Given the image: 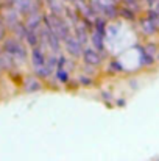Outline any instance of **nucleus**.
<instances>
[{
	"mask_svg": "<svg viewBox=\"0 0 159 161\" xmlns=\"http://www.w3.org/2000/svg\"><path fill=\"white\" fill-rule=\"evenodd\" d=\"M81 63L91 67H97L102 69L106 63V58L100 53L97 49H94L92 46H86L83 49V55H81Z\"/></svg>",
	"mask_w": 159,
	"mask_h": 161,
	"instance_id": "1",
	"label": "nucleus"
},
{
	"mask_svg": "<svg viewBox=\"0 0 159 161\" xmlns=\"http://www.w3.org/2000/svg\"><path fill=\"white\" fill-rule=\"evenodd\" d=\"M47 49L42 47L41 44L30 49V61L33 66V72H38L44 67H47Z\"/></svg>",
	"mask_w": 159,
	"mask_h": 161,
	"instance_id": "2",
	"label": "nucleus"
},
{
	"mask_svg": "<svg viewBox=\"0 0 159 161\" xmlns=\"http://www.w3.org/2000/svg\"><path fill=\"white\" fill-rule=\"evenodd\" d=\"M137 25H139V30L140 33L145 36V38H155L159 35V27L156 25V22L148 17L147 14H140L139 19H137Z\"/></svg>",
	"mask_w": 159,
	"mask_h": 161,
	"instance_id": "3",
	"label": "nucleus"
},
{
	"mask_svg": "<svg viewBox=\"0 0 159 161\" xmlns=\"http://www.w3.org/2000/svg\"><path fill=\"white\" fill-rule=\"evenodd\" d=\"M62 49H64V52L69 55L70 58H73V59H81V55H83V46L78 42V39L73 36V33L69 36V38H66L64 41H62Z\"/></svg>",
	"mask_w": 159,
	"mask_h": 161,
	"instance_id": "4",
	"label": "nucleus"
},
{
	"mask_svg": "<svg viewBox=\"0 0 159 161\" xmlns=\"http://www.w3.org/2000/svg\"><path fill=\"white\" fill-rule=\"evenodd\" d=\"M22 88H24V91H25L27 94L39 92V91H42V89L45 88V81L41 80L38 75L31 74V75L24 77V80H22Z\"/></svg>",
	"mask_w": 159,
	"mask_h": 161,
	"instance_id": "5",
	"label": "nucleus"
},
{
	"mask_svg": "<svg viewBox=\"0 0 159 161\" xmlns=\"http://www.w3.org/2000/svg\"><path fill=\"white\" fill-rule=\"evenodd\" d=\"M105 36L103 35H100L98 31H95V30H91V36H89V46H92L94 49H97L100 53L105 56L106 59H108V56H106V42H105Z\"/></svg>",
	"mask_w": 159,
	"mask_h": 161,
	"instance_id": "6",
	"label": "nucleus"
},
{
	"mask_svg": "<svg viewBox=\"0 0 159 161\" xmlns=\"http://www.w3.org/2000/svg\"><path fill=\"white\" fill-rule=\"evenodd\" d=\"M140 13H137L136 9L130 8V6H125V5H120L119 6V17L126 20V22H131V24H136L137 19H139Z\"/></svg>",
	"mask_w": 159,
	"mask_h": 161,
	"instance_id": "7",
	"label": "nucleus"
},
{
	"mask_svg": "<svg viewBox=\"0 0 159 161\" xmlns=\"http://www.w3.org/2000/svg\"><path fill=\"white\" fill-rule=\"evenodd\" d=\"M105 67H106V72L111 74V75H119V74H123L126 72L125 66L122 64V61H119L117 58H111L105 63Z\"/></svg>",
	"mask_w": 159,
	"mask_h": 161,
	"instance_id": "8",
	"label": "nucleus"
},
{
	"mask_svg": "<svg viewBox=\"0 0 159 161\" xmlns=\"http://www.w3.org/2000/svg\"><path fill=\"white\" fill-rule=\"evenodd\" d=\"M47 8L49 13L56 17H64V11H66V5L62 3V0H47Z\"/></svg>",
	"mask_w": 159,
	"mask_h": 161,
	"instance_id": "9",
	"label": "nucleus"
},
{
	"mask_svg": "<svg viewBox=\"0 0 159 161\" xmlns=\"http://www.w3.org/2000/svg\"><path fill=\"white\" fill-rule=\"evenodd\" d=\"M53 77L58 80V83L64 88L69 81H70V78H72V72L67 69V67H56L55 69V72H53Z\"/></svg>",
	"mask_w": 159,
	"mask_h": 161,
	"instance_id": "10",
	"label": "nucleus"
},
{
	"mask_svg": "<svg viewBox=\"0 0 159 161\" xmlns=\"http://www.w3.org/2000/svg\"><path fill=\"white\" fill-rule=\"evenodd\" d=\"M137 49H139V66L140 67H153L156 64V58L147 53L142 49V46H139Z\"/></svg>",
	"mask_w": 159,
	"mask_h": 161,
	"instance_id": "11",
	"label": "nucleus"
},
{
	"mask_svg": "<svg viewBox=\"0 0 159 161\" xmlns=\"http://www.w3.org/2000/svg\"><path fill=\"white\" fill-rule=\"evenodd\" d=\"M24 41H25L27 47H30V49H33V47L39 46V44H41L39 31H38V30H28V28H27V33H25Z\"/></svg>",
	"mask_w": 159,
	"mask_h": 161,
	"instance_id": "12",
	"label": "nucleus"
},
{
	"mask_svg": "<svg viewBox=\"0 0 159 161\" xmlns=\"http://www.w3.org/2000/svg\"><path fill=\"white\" fill-rule=\"evenodd\" d=\"M77 80H78L80 88H92V86H95V83H97L95 77H92V75H89V74H84V72L78 74V75H77Z\"/></svg>",
	"mask_w": 159,
	"mask_h": 161,
	"instance_id": "13",
	"label": "nucleus"
},
{
	"mask_svg": "<svg viewBox=\"0 0 159 161\" xmlns=\"http://www.w3.org/2000/svg\"><path fill=\"white\" fill-rule=\"evenodd\" d=\"M142 49L148 55H151V56L156 58V55L159 52V42H156V41H147V42L142 44Z\"/></svg>",
	"mask_w": 159,
	"mask_h": 161,
	"instance_id": "14",
	"label": "nucleus"
},
{
	"mask_svg": "<svg viewBox=\"0 0 159 161\" xmlns=\"http://www.w3.org/2000/svg\"><path fill=\"white\" fill-rule=\"evenodd\" d=\"M64 88H67V89H73V91H77V89H80V85H78V80H77V77L73 78H70V81L64 86Z\"/></svg>",
	"mask_w": 159,
	"mask_h": 161,
	"instance_id": "15",
	"label": "nucleus"
},
{
	"mask_svg": "<svg viewBox=\"0 0 159 161\" xmlns=\"http://www.w3.org/2000/svg\"><path fill=\"white\" fill-rule=\"evenodd\" d=\"M100 97H102V99H105L106 103H109V102L112 100V94H111V92L108 94V91H102V92H100Z\"/></svg>",
	"mask_w": 159,
	"mask_h": 161,
	"instance_id": "16",
	"label": "nucleus"
},
{
	"mask_svg": "<svg viewBox=\"0 0 159 161\" xmlns=\"http://www.w3.org/2000/svg\"><path fill=\"white\" fill-rule=\"evenodd\" d=\"M117 107H125V100H117Z\"/></svg>",
	"mask_w": 159,
	"mask_h": 161,
	"instance_id": "17",
	"label": "nucleus"
},
{
	"mask_svg": "<svg viewBox=\"0 0 159 161\" xmlns=\"http://www.w3.org/2000/svg\"><path fill=\"white\" fill-rule=\"evenodd\" d=\"M156 63H159V52H158V55H156Z\"/></svg>",
	"mask_w": 159,
	"mask_h": 161,
	"instance_id": "18",
	"label": "nucleus"
}]
</instances>
